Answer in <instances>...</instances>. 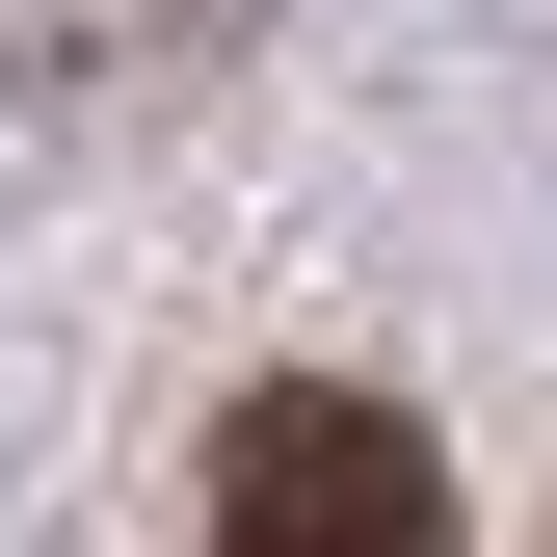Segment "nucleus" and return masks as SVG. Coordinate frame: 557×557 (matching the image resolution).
<instances>
[{
	"mask_svg": "<svg viewBox=\"0 0 557 557\" xmlns=\"http://www.w3.org/2000/svg\"><path fill=\"white\" fill-rule=\"evenodd\" d=\"M213 557H451V451L345 372H265L213 425Z\"/></svg>",
	"mask_w": 557,
	"mask_h": 557,
	"instance_id": "f257e3e1",
	"label": "nucleus"
},
{
	"mask_svg": "<svg viewBox=\"0 0 557 557\" xmlns=\"http://www.w3.org/2000/svg\"><path fill=\"white\" fill-rule=\"evenodd\" d=\"M27 53H53V81H213L239 0H27Z\"/></svg>",
	"mask_w": 557,
	"mask_h": 557,
	"instance_id": "f03ea898",
	"label": "nucleus"
}]
</instances>
